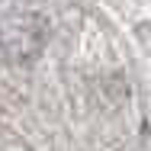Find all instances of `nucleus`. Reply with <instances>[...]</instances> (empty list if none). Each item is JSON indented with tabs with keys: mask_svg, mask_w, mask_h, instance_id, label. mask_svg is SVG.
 Here are the masks:
<instances>
[]
</instances>
